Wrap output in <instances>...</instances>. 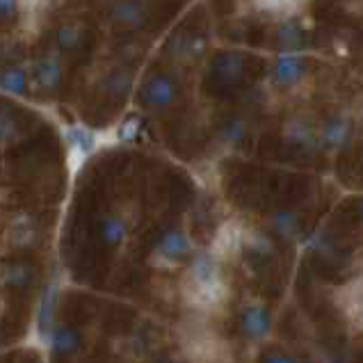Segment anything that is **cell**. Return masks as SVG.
<instances>
[{"instance_id": "6da1fadb", "label": "cell", "mask_w": 363, "mask_h": 363, "mask_svg": "<svg viewBox=\"0 0 363 363\" xmlns=\"http://www.w3.org/2000/svg\"><path fill=\"white\" fill-rule=\"evenodd\" d=\"M183 297L194 308H213L226 299V284L220 261L211 254H194L188 263V274L183 281Z\"/></svg>"}, {"instance_id": "7a4b0ae2", "label": "cell", "mask_w": 363, "mask_h": 363, "mask_svg": "<svg viewBox=\"0 0 363 363\" xmlns=\"http://www.w3.org/2000/svg\"><path fill=\"white\" fill-rule=\"evenodd\" d=\"M194 256V245L188 231L179 229V226H172V229L164 231L158 242L151 249V265L160 267V269H174L183 263H190V258Z\"/></svg>"}, {"instance_id": "3957f363", "label": "cell", "mask_w": 363, "mask_h": 363, "mask_svg": "<svg viewBox=\"0 0 363 363\" xmlns=\"http://www.w3.org/2000/svg\"><path fill=\"white\" fill-rule=\"evenodd\" d=\"M181 99V85L167 71H155L142 80L140 103L149 112H167Z\"/></svg>"}, {"instance_id": "277c9868", "label": "cell", "mask_w": 363, "mask_h": 363, "mask_svg": "<svg viewBox=\"0 0 363 363\" xmlns=\"http://www.w3.org/2000/svg\"><path fill=\"white\" fill-rule=\"evenodd\" d=\"M30 76V89H35L37 94H55V91L65 85V65L62 57L55 50L35 57L28 65Z\"/></svg>"}, {"instance_id": "5b68a950", "label": "cell", "mask_w": 363, "mask_h": 363, "mask_svg": "<svg viewBox=\"0 0 363 363\" xmlns=\"http://www.w3.org/2000/svg\"><path fill=\"white\" fill-rule=\"evenodd\" d=\"M352 140H354V121L345 112L329 115L318 126V149H323L327 153L345 151L352 144Z\"/></svg>"}, {"instance_id": "8992f818", "label": "cell", "mask_w": 363, "mask_h": 363, "mask_svg": "<svg viewBox=\"0 0 363 363\" xmlns=\"http://www.w3.org/2000/svg\"><path fill=\"white\" fill-rule=\"evenodd\" d=\"M238 327L240 334L252 343H263L274 329V315L263 302H249L238 313Z\"/></svg>"}, {"instance_id": "52a82bcc", "label": "cell", "mask_w": 363, "mask_h": 363, "mask_svg": "<svg viewBox=\"0 0 363 363\" xmlns=\"http://www.w3.org/2000/svg\"><path fill=\"white\" fill-rule=\"evenodd\" d=\"M247 74V60L238 50H220L211 62V78L217 87L231 89L242 82Z\"/></svg>"}, {"instance_id": "ba28073f", "label": "cell", "mask_w": 363, "mask_h": 363, "mask_svg": "<svg viewBox=\"0 0 363 363\" xmlns=\"http://www.w3.org/2000/svg\"><path fill=\"white\" fill-rule=\"evenodd\" d=\"M306 74H308V69H306V60L302 55L279 53L277 60L272 62L269 78H272V85L279 89H295L297 85L304 82Z\"/></svg>"}, {"instance_id": "9c48e42d", "label": "cell", "mask_w": 363, "mask_h": 363, "mask_svg": "<svg viewBox=\"0 0 363 363\" xmlns=\"http://www.w3.org/2000/svg\"><path fill=\"white\" fill-rule=\"evenodd\" d=\"M245 249V229L238 222H226L220 226V231L213 238L211 245V254L217 261H224V258L238 256Z\"/></svg>"}, {"instance_id": "30bf717a", "label": "cell", "mask_w": 363, "mask_h": 363, "mask_svg": "<svg viewBox=\"0 0 363 363\" xmlns=\"http://www.w3.org/2000/svg\"><path fill=\"white\" fill-rule=\"evenodd\" d=\"M89 28L82 23H62L53 33V46L55 53L62 55H74L76 50H82L89 44Z\"/></svg>"}, {"instance_id": "8fae6325", "label": "cell", "mask_w": 363, "mask_h": 363, "mask_svg": "<svg viewBox=\"0 0 363 363\" xmlns=\"http://www.w3.org/2000/svg\"><path fill=\"white\" fill-rule=\"evenodd\" d=\"M284 140L302 151H318V126L304 117H293L284 123Z\"/></svg>"}, {"instance_id": "7c38bea8", "label": "cell", "mask_w": 363, "mask_h": 363, "mask_svg": "<svg viewBox=\"0 0 363 363\" xmlns=\"http://www.w3.org/2000/svg\"><path fill=\"white\" fill-rule=\"evenodd\" d=\"M112 26L123 30H140L149 23V5L147 3H115L110 5Z\"/></svg>"}, {"instance_id": "4fadbf2b", "label": "cell", "mask_w": 363, "mask_h": 363, "mask_svg": "<svg viewBox=\"0 0 363 363\" xmlns=\"http://www.w3.org/2000/svg\"><path fill=\"white\" fill-rule=\"evenodd\" d=\"M46 345L50 347V352H53L55 357H71V354H76V352L80 350L82 336H80V331L74 325L57 323L53 327V331H50Z\"/></svg>"}, {"instance_id": "5bb4252c", "label": "cell", "mask_w": 363, "mask_h": 363, "mask_svg": "<svg viewBox=\"0 0 363 363\" xmlns=\"http://www.w3.org/2000/svg\"><path fill=\"white\" fill-rule=\"evenodd\" d=\"M267 226H269V231L279 238V240L293 242V240H299V238H302V220H299L297 211L279 208L274 213H269Z\"/></svg>"}, {"instance_id": "9a60e30c", "label": "cell", "mask_w": 363, "mask_h": 363, "mask_svg": "<svg viewBox=\"0 0 363 363\" xmlns=\"http://www.w3.org/2000/svg\"><path fill=\"white\" fill-rule=\"evenodd\" d=\"M55 308H57V286L48 284L44 290H41V297H39V304H37V334L39 338L48 340L50 331L57 325L55 323Z\"/></svg>"}, {"instance_id": "2e32d148", "label": "cell", "mask_w": 363, "mask_h": 363, "mask_svg": "<svg viewBox=\"0 0 363 363\" xmlns=\"http://www.w3.org/2000/svg\"><path fill=\"white\" fill-rule=\"evenodd\" d=\"M37 272L26 261H12L0 267V288L7 290H28L35 284Z\"/></svg>"}, {"instance_id": "e0dca14e", "label": "cell", "mask_w": 363, "mask_h": 363, "mask_svg": "<svg viewBox=\"0 0 363 363\" xmlns=\"http://www.w3.org/2000/svg\"><path fill=\"white\" fill-rule=\"evenodd\" d=\"M274 39H277V48L281 53H302L306 46V33L304 28L293 18H286L277 26L274 30Z\"/></svg>"}, {"instance_id": "ac0fdd59", "label": "cell", "mask_w": 363, "mask_h": 363, "mask_svg": "<svg viewBox=\"0 0 363 363\" xmlns=\"http://www.w3.org/2000/svg\"><path fill=\"white\" fill-rule=\"evenodd\" d=\"M99 235L108 247L117 249L128 240V222L117 213L103 215V220L99 222Z\"/></svg>"}, {"instance_id": "d6986e66", "label": "cell", "mask_w": 363, "mask_h": 363, "mask_svg": "<svg viewBox=\"0 0 363 363\" xmlns=\"http://www.w3.org/2000/svg\"><path fill=\"white\" fill-rule=\"evenodd\" d=\"M30 89L28 67L23 65H9L0 69V91L7 96H23Z\"/></svg>"}, {"instance_id": "ffe728a7", "label": "cell", "mask_w": 363, "mask_h": 363, "mask_svg": "<svg viewBox=\"0 0 363 363\" xmlns=\"http://www.w3.org/2000/svg\"><path fill=\"white\" fill-rule=\"evenodd\" d=\"M188 354L194 363H217L222 357V343L213 336H196L190 340Z\"/></svg>"}, {"instance_id": "44dd1931", "label": "cell", "mask_w": 363, "mask_h": 363, "mask_svg": "<svg viewBox=\"0 0 363 363\" xmlns=\"http://www.w3.org/2000/svg\"><path fill=\"white\" fill-rule=\"evenodd\" d=\"M338 304L345 308L350 318H359L363 323V279H357V281L340 288Z\"/></svg>"}, {"instance_id": "7402d4cb", "label": "cell", "mask_w": 363, "mask_h": 363, "mask_svg": "<svg viewBox=\"0 0 363 363\" xmlns=\"http://www.w3.org/2000/svg\"><path fill=\"white\" fill-rule=\"evenodd\" d=\"M133 85H135V76L130 74V69H115L103 80V91L110 99H123L130 94Z\"/></svg>"}, {"instance_id": "603a6c76", "label": "cell", "mask_w": 363, "mask_h": 363, "mask_svg": "<svg viewBox=\"0 0 363 363\" xmlns=\"http://www.w3.org/2000/svg\"><path fill=\"white\" fill-rule=\"evenodd\" d=\"M247 135H249V121L245 117H231L222 123L220 142L226 149H238L240 144H245Z\"/></svg>"}, {"instance_id": "cb8c5ba5", "label": "cell", "mask_w": 363, "mask_h": 363, "mask_svg": "<svg viewBox=\"0 0 363 363\" xmlns=\"http://www.w3.org/2000/svg\"><path fill=\"white\" fill-rule=\"evenodd\" d=\"M201 50H203V39H199L196 35H179L169 44L172 57L179 62H192L201 55Z\"/></svg>"}, {"instance_id": "d4e9b609", "label": "cell", "mask_w": 363, "mask_h": 363, "mask_svg": "<svg viewBox=\"0 0 363 363\" xmlns=\"http://www.w3.org/2000/svg\"><path fill=\"white\" fill-rule=\"evenodd\" d=\"M302 247L306 252L315 254L320 258H331L334 256V238H331L325 229H315L311 231L306 238H302Z\"/></svg>"}, {"instance_id": "484cf974", "label": "cell", "mask_w": 363, "mask_h": 363, "mask_svg": "<svg viewBox=\"0 0 363 363\" xmlns=\"http://www.w3.org/2000/svg\"><path fill=\"white\" fill-rule=\"evenodd\" d=\"M12 240L16 242V247H28L37 240V226L35 222L26 220V217H18V220L12 224Z\"/></svg>"}, {"instance_id": "4316f807", "label": "cell", "mask_w": 363, "mask_h": 363, "mask_svg": "<svg viewBox=\"0 0 363 363\" xmlns=\"http://www.w3.org/2000/svg\"><path fill=\"white\" fill-rule=\"evenodd\" d=\"M18 135V123L12 115H5V112H0V147H5V144H12Z\"/></svg>"}, {"instance_id": "83f0119b", "label": "cell", "mask_w": 363, "mask_h": 363, "mask_svg": "<svg viewBox=\"0 0 363 363\" xmlns=\"http://www.w3.org/2000/svg\"><path fill=\"white\" fill-rule=\"evenodd\" d=\"M69 138H71V147L80 149L82 153H89L94 149V135H91L87 128H71L69 130Z\"/></svg>"}, {"instance_id": "f1b7e54d", "label": "cell", "mask_w": 363, "mask_h": 363, "mask_svg": "<svg viewBox=\"0 0 363 363\" xmlns=\"http://www.w3.org/2000/svg\"><path fill=\"white\" fill-rule=\"evenodd\" d=\"M261 363H299L295 357H290L284 350H267L263 352Z\"/></svg>"}, {"instance_id": "f546056e", "label": "cell", "mask_w": 363, "mask_h": 363, "mask_svg": "<svg viewBox=\"0 0 363 363\" xmlns=\"http://www.w3.org/2000/svg\"><path fill=\"white\" fill-rule=\"evenodd\" d=\"M16 3H0V23H7V21L16 18V12H18Z\"/></svg>"}, {"instance_id": "4dcf8cb0", "label": "cell", "mask_w": 363, "mask_h": 363, "mask_svg": "<svg viewBox=\"0 0 363 363\" xmlns=\"http://www.w3.org/2000/svg\"><path fill=\"white\" fill-rule=\"evenodd\" d=\"M357 215H359V220L363 222V194L357 199Z\"/></svg>"}]
</instances>
